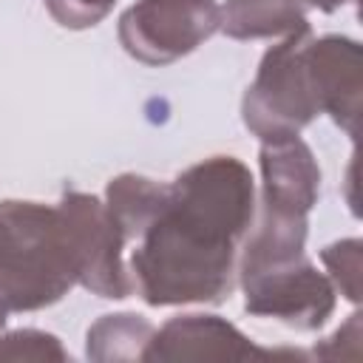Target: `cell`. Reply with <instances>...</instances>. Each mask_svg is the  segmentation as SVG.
<instances>
[{
  "instance_id": "obj_2",
  "label": "cell",
  "mask_w": 363,
  "mask_h": 363,
  "mask_svg": "<svg viewBox=\"0 0 363 363\" xmlns=\"http://www.w3.org/2000/svg\"><path fill=\"white\" fill-rule=\"evenodd\" d=\"M77 286V261L60 207L0 201V309L37 312Z\"/></svg>"
},
{
  "instance_id": "obj_17",
  "label": "cell",
  "mask_w": 363,
  "mask_h": 363,
  "mask_svg": "<svg viewBox=\"0 0 363 363\" xmlns=\"http://www.w3.org/2000/svg\"><path fill=\"white\" fill-rule=\"evenodd\" d=\"M6 318H9V312H6V309H0V332L6 329Z\"/></svg>"
},
{
  "instance_id": "obj_5",
  "label": "cell",
  "mask_w": 363,
  "mask_h": 363,
  "mask_svg": "<svg viewBox=\"0 0 363 363\" xmlns=\"http://www.w3.org/2000/svg\"><path fill=\"white\" fill-rule=\"evenodd\" d=\"M57 207L62 210L74 244L77 284L108 301L128 298L133 292L130 272L122 264V250L128 241L113 224L105 201L82 190H65Z\"/></svg>"
},
{
  "instance_id": "obj_3",
  "label": "cell",
  "mask_w": 363,
  "mask_h": 363,
  "mask_svg": "<svg viewBox=\"0 0 363 363\" xmlns=\"http://www.w3.org/2000/svg\"><path fill=\"white\" fill-rule=\"evenodd\" d=\"M309 40V23L284 34L281 43L261 57L255 79L244 91L241 119L244 128L261 142L298 136L315 116H320L303 57Z\"/></svg>"
},
{
  "instance_id": "obj_11",
  "label": "cell",
  "mask_w": 363,
  "mask_h": 363,
  "mask_svg": "<svg viewBox=\"0 0 363 363\" xmlns=\"http://www.w3.org/2000/svg\"><path fill=\"white\" fill-rule=\"evenodd\" d=\"M167 193H170V184H162L139 173H122L108 182L105 207L125 241H139V235L162 213Z\"/></svg>"
},
{
  "instance_id": "obj_7",
  "label": "cell",
  "mask_w": 363,
  "mask_h": 363,
  "mask_svg": "<svg viewBox=\"0 0 363 363\" xmlns=\"http://www.w3.org/2000/svg\"><path fill=\"white\" fill-rule=\"evenodd\" d=\"M306 354L298 349H261L238 326L218 315H179L170 318L162 329L153 332V340L145 352L147 363H173V360H275Z\"/></svg>"
},
{
  "instance_id": "obj_16",
  "label": "cell",
  "mask_w": 363,
  "mask_h": 363,
  "mask_svg": "<svg viewBox=\"0 0 363 363\" xmlns=\"http://www.w3.org/2000/svg\"><path fill=\"white\" fill-rule=\"evenodd\" d=\"M360 340H363V318H360V312H352L335 335H329L320 346L312 349V354L320 360H357Z\"/></svg>"
},
{
  "instance_id": "obj_9",
  "label": "cell",
  "mask_w": 363,
  "mask_h": 363,
  "mask_svg": "<svg viewBox=\"0 0 363 363\" xmlns=\"http://www.w3.org/2000/svg\"><path fill=\"white\" fill-rule=\"evenodd\" d=\"M261 207L289 216H309L320 199V167L301 136L261 142Z\"/></svg>"
},
{
  "instance_id": "obj_6",
  "label": "cell",
  "mask_w": 363,
  "mask_h": 363,
  "mask_svg": "<svg viewBox=\"0 0 363 363\" xmlns=\"http://www.w3.org/2000/svg\"><path fill=\"white\" fill-rule=\"evenodd\" d=\"M238 284L244 289V309L250 315L272 318L298 332L320 329L337 306L332 281L306 255L238 278Z\"/></svg>"
},
{
  "instance_id": "obj_12",
  "label": "cell",
  "mask_w": 363,
  "mask_h": 363,
  "mask_svg": "<svg viewBox=\"0 0 363 363\" xmlns=\"http://www.w3.org/2000/svg\"><path fill=\"white\" fill-rule=\"evenodd\" d=\"M156 326L136 312L102 315L88 326L85 357L94 363H133L145 360Z\"/></svg>"
},
{
  "instance_id": "obj_14",
  "label": "cell",
  "mask_w": 363,
  "mask_h": 363,
  "mask_svg": "<svg viewBox=\"0 0 363 363\" xmlns=\"http://www.w3.org/2000/svg\"><path fill=\"white\" fill-rule=\"evenodd\" d=\"M360 258H363L360 238H340L320 250V264L326 267V278L332 281L335 292L343 295L349 303H360Z\"/></svg>"
},
{
  "instance_id": "obj_13",
  "label": "cell",
  "mask_w": 363,
  "mask_h": 363,
  "mask_svg": "<svg viewBox=\"0 0 363 363\" xmlns=\"http://www.w3.org/2000/svg\"><path fill=\"white\" fill-rule=\"evenodd\" d=\"M68 363L71 354L62 340L43 329H11L0 332V363Z\"/></svg>"
},
{
  "instance_id": "obj_4",
  "label": "cell",
  "mask_w": 363,
  "mask_h": 363,
  "mask_svg": "<svg viewBox=\"0 0 363 363\" xmlns=\"http://www.w3.org/2000/svg\"><path fill=\"white\" fill-rule=\"evenodd\" d=\"M218 26L216 0H136L119 17V43L136 62L170 65L204 45Z\"/></svg>"
},
{
  "instance_id": "obj_10",
  "label": "cell",
  "mask_w": 363,
  "mask_h": 363,
  "mask_svg": "<svg viewBox=\"0 0 363 363\" xmlns=\"http://www.w3.org/2000/svg\"><path fill=\"white\" fill-rule=\"evenodd\" d=\"M306 23V6L301 0H227L218 31L230 40H269Z\"/></svg>"
},
{
  "instance_id": "obj_8",
  "label": "cell",
  "mask_w": 363,
  "mask_h": 363,
  "mask_svg": "<svg viewBox=\"0 0 363 363\" xmlns=\"http://www.w3.org/2000/svg\"><path fill=\"white\" fill-rule=\"evenodd\" d=\"M303 57L320 113H326L349 139H357L363 94L360 43L343 34H326L318 40L312 37Z\"/></svg>"
},
{
  "instance_id": "obj_15",
  "label": "cell",
  "mask_w": 363,
  "mask_h": 363,
  "mask_svg": "<svg viewBox=\"0 0 363 363\" xmlns=\"http://www.w3.org/2000/svg\"><path fill=\"white\" fill-rule=\"evenodd\" d=\"M48 14L62 26V28H71V31H82V28H91L96 23H102L113 3L116 0H43Z\"/></svg>"
},
{
  "instance_id": "obj_1",
  "label": "cell",
  "mask_w": 363,
  "mask_h": 363,
  "mask_svg": "<svg viewBox=\"0 0 363 363\" xmlns=\"http://www.w3.org/2000/svg\"><path fill=\"white\" fill-rule=\"evenodd\" d=\"M255 218V182L235 156H207L170 182L167 201L130 255L133 292L147 306L221 303Z\"/></svg>"
}]
</instances>
